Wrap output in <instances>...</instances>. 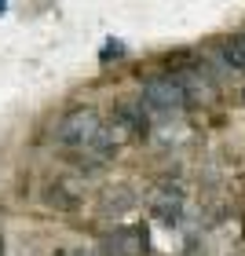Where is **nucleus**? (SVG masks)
<instances>
[{"label": "nucleus", "instance_id": "f257e3e1", "mask_svg": "<svg viewBox=\"0 0 245 256\" xmlns=\"http://www.w3.org/2000/svg\"><path fill=\"white\" fill-rule=\"evenodd\" d=\"M99 110L96 106H77L62 114V121L55 124V139H59L62 146H88L92 139L99 136Z\"/></svg>", "mask_w": 245, "mask_h": 256}, {"label": "nucleus", "instance_id": "f03ea898", "mask_svg": "<svg viewBox=\"0 0 245 256\" xmlns=\"http://www.w3.org/2000/svg\"><path fill=\"white\" fill-rule=\"evenodd\" d=\"M143 99L150 110H161V114H172V110H183L186 106V88L180 77H150L143 84Z\"/></svg>", "mask_w": 245, "mask_h": 256}, {"label": "nucleus", "instance_id": "7ed1b4c3", "mask_svg": "<svg viewBox=\"0 0 245 256\" xmlns=\"http://www.w3.org/2000/svg\"><path fill=\"white\" fill-rule=\"evenodd\" d=\"M146 227H121L106 238V256H146Z\"/></svg>", "mask_w": 245, "mask_h": 256}, {"label": "nucleus", "instance_id": "20e7f679", "mask_svg": "<svg viewBox=\"0 0 245 256\" xmlns=\"http://www.w3.org/2000/svg\"><path fill=\"white\" fill-rule=\"evenodd\" d=\"M118 124H121L132 139H143V136L150 132L146 114H143V106H136V102H121V106H118Z\"/></svg>", "mask_w": 245, "mask_h": 256}, {"label": "nucleus", "instance_id": "39448f33", "mask_svg": "<svg viewBox=\"0 0 245 256\" xmlns=\"http://www.w3.org/2000/svg\"><path fill=\"white\" fill-rule=\"evenodd\" d=\"M180 208H183V194H180V187L161 190V194L154 198V220H161V224H168V227L180 220Z\"/></svg>", "mask_w": 245, "mask_h": 256}, {"label": "nucleus", "instance_id": "423d86ee", "mask_svg": "<svg viewBox=\"0 0 245 256\" xmlns=\"http://www.w3.org/2000/svg\"><path fill=\"white\" fill-rule=\"evenodd\" d=\"M220 55H224V62L230 70H245V33H234V37H227L220 44Z\"/></svg>", "mask_w": 245, "mask_h": 256}, {"label": "nucleus", "instance_id": "0eeeda50", "mask_svg": "<svg viewBox=\"0 0 245 256\" xmlns=\"http://www.w3.org/2000/svg\"><path fill=\"white\" fill-rule=\"evenodd\" d=\"M124 48H121V40H110L106 44V52H102V62H110V59H121Z\"/></svg>", "mask_w": 245, "mask_h": 256}, {"label": "nucleus", "instance_id": "6e6552de", "mask_svg": "<svg viewBox=\"0 0 245 256\" xmlns=\"http://www.w3.org/2000/svg\"><path fill=\"white\" fill-rule=\"evenodd\" d=\"M0 256H4V238H0Z\"/></svg>", "mask_w": 245, "mask_h": 256}, {"label": "nucleus", "instance_id": "1a4fd4ad", "mask_svg": "<svg viewBox=\"0 0 245 256\" xmlns=\"http://www.w3.org/2000/svg\"><path fill=\"white\" fill-rule=\"evenodd\" d=\"M4 8H8V0H0V11H4Z\"/></svg>", "mask_w": 245, "mask_h": 256}]
</instances>
